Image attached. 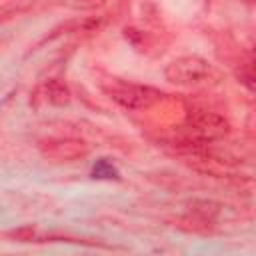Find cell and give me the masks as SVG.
<instances>
[{
    "instance_id": "7a4b0ae2",
    "label": "cell",
    "mask_w": 256,
    "mask_h": 256,
    "mask_svg": "<svg viewBox=\"0 0 256 256\" xmlns=\"http://www.w3.org/2000/svg\"><path fill=\"white\" fill-rule=\"evenodd\" d=\"M164 76L178 86L202 84L212 76V64L200 56H180L164 68Z\"/></svg>"
},
{
    "instance_id": "277c9868",
    "label": "cell",
    "mask_w": 256,
    "mask_h": 256,
    "mask_svg": "<svg viewBox=\"0 0 256 256\" xmlns=\"http://www.w3.org/2000/svg\"><path fill=\"white\" fill-rule=\"evenodd\" d=\"M42 152L54 160H78L84 158L88 154V146L82 140H74V138H58V140H46L42 144Z\"/></svg>"
},
{
    "instance_id": "5b68a950",
    "label": "cell",
    "mask_w": 256,
    "mask_h": 256,
    "mask_svg": "<svg viewBox=\"0 0 256 256\" xmlns=\"http://www.w3.org/2000/svg\"><path fill=\"white\" fill-rule=\"evenodd\" d=\"M34 98H40L46 104H54V106H62L70 102V90L64 82L60 80H48L44 84H40L34 92Z\"/></svg>"
},
{
    "instance_id": "8992f818",
    "label": "cell",
    "mask_w": 256,
    "mask_h": 256,
    "mask_svg": "<svg viewBox=\"0 0 256 256\" xmlns=\"http://www.w3.org/2000/svg\"><path fill=\"white\" fill-rule=\"evenodd\" d=\"M92 178H98V180H118L120 178V172L116 170V166L108 160V158H100L94 168H92Z\"/></svg>"
},
{
    "instance_id": "3957f363",
    "label": "cell",
    "mask_w": 256,
    "mask_h": 256,
    "mask_svg": "<svg viewBox=\"0 0 256 256\" xmlns=\"http://www.w3.org/2000/svg\"><path fill=\"white\" fill-rule=\"evenodd\" d=\"M188 128L202 140H216L228 134V122L214 112L206 110H196L188 114Z\"/></svg>"
},
{
    "instance_id": "ba28073f",
    "label": "cell",
    "mask_w": 256,
    "mask_h": 256,
    "mask_svg": "<svg viewBox=\"0 0 256 256\" xmlns=\"http://www.w3.org/2000/svg\"><path fill=\"white\" fill-rule=\"evenodd\" d=\"M106 0H66V4L70 8H80V10H88V8H98L102 6Z\"/></svg>"
},
{
    "instance_id": "52a82bcc",
    "label": "cell",
    "mask_w": 256,
    "mask_h": 256,
    "mask_svg": "<svg viewBox=\"0 0 256 256\" xmlns=\"http://www.w3.org/2000/svg\"><path fill=\"white\" fill-rule=\"evenodd\" d=\"M240 78H242V82H244L250 90H254V92H256V58H254V60H250V62L242 68Z\"/></svg>"
},
{
    "instance_id": "6da1fadb",
    "label": "cell",
    "mask_w": 256,
    "mask_h": 256,
    "mask_svg": "<svg viewBox=\"0 0 256 256\" xmlns=\"http://www.w3.org/2000/svg\"><path fill=\"white\" fill-rule=\"evenodd\" d=\"M104 90L114 102H118L126 110H146L162 98V92L152 86L132 84L118 78H114L110 84H104Z\"/></svg>"
}]
</instances>
